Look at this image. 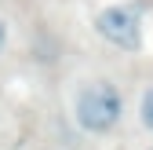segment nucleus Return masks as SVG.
<instances>
[{
    "mask_svg": "<svg viewBox=\"0 0 153 150\" xmlns=\"http://www.w3.org/2000/svg\"><path fill=\"white\" fill-rule=\"evenodd\" d=\"M124 114V99L117 84L109 81H91L80 88V95H76V121H80V128H88V132H109L113 124L120 121Z\"/></svg>",
    "mask_w": 153,
    "mask_h": 150,
    "instance_id": "obj_1",
    "label": "nucleus"
},
{
    "mask_svg": "<svg viewBox=\"0 0 153 150\" xmlns=\"http://www.w3.org/2000/svg\"><path fill=\"white\" fill-rule=\"evenodd\" d=\"M95 29H99L109 44H117L124 51L142 48V18L131 11V8H120V4L102 8L99 15H95Z\"/></svg>",
    "mask_w": 153,
    "mask_h": 150,
    "instance_id": "obj_2",
    "label": "nucleus"
},
{
    "mask_svg": "<svg viewBox=\"0 0 153 150\" xmlns=\"http://www.w3.org/2000/svg\"><path fill=\"white\" fill-rule=\"evenodd\" d=\"M139 114H142V124L153 128V88H146V95H142V106H139Z\"/></svg>",
    "mask_w": 153,
    "mask_h": 150,
    "instance_id": "obj_3",
    "label": "nucleus"
},
{
    "mask_svg": "<svg viewBox=\"0 0 153 150\" xmlns=\"http://www.w3.org/2000/svg\"><path fill=\"white\" fill-rule=\"evenodd\" d=\"M4 44H7V26L0 22V51H4Z\"/></svg>",
    "mask_w": 153,
    "mask_h": 150,
    "instance_id": "obj_4",
    "label": "nucleus"
}]
</instances>
